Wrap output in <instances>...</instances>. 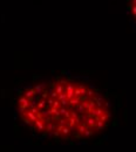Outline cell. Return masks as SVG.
<instances>
[{
  "instance_id": "cell-2",
  "label": "cell",
  "mask_w": 136,
  "mask_h": 152,
  "mask_svg": "<svg viewBox=\"0 0 136 152\" xmlns=\"http://www.w3.org/2000/svg\"><path fill=\"white\" fill-rule=\"evenodd\" d=\"M129 11H130L132 17H133L134 20L136 21V0H130V4H129Z\"/></svg>"
},
{
  "instance_id": "cell-1",
  "label": "cell",
  "mask_w": 136,
  "mask_h": 152,
  "mask_svg": "<svg viewBox=\"0 0 136 152\" xmlns=\"http://www.w3.org/2000/svg\"><path fill=\"white\" fill-rule=\"evenodd\" d=\"M20 119L35 132L75 140L101 132L110 122L107 99L92 87L73 80L43 81L18 98Z\"/></svg>"
}]
</instances>
